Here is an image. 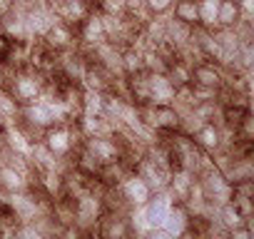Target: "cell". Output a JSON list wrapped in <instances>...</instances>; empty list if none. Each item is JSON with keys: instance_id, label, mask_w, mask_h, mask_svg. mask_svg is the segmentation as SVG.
<instances>
[{"instance_id": "4fadbf2b", "label": "cell", "mask_w": 254, "mask_h": 239, "mask_svg": "<svg viewBox=\"0 0 254 239\" xmlns=\"http://www.w3.org/2000/svg\"><path fill=\"white\" fill-rule=\"evenodd\" d=\"M165 75L170 77V82L175 85V90L192 85V65H190V62H185V60H180V58L170 60V65H167Z\"/></svg>"}, {"instance_id": "d4e9b609", "label": "cell", "mask_w": 254, "mask_h": 239, "mask_svg": "<svg viewBox=\"0 0 254 239\" xmlns=\"http://www.w3.org/2000/svg\"><path fill=\"white\" fill-rule=\"evenodd\" d=\"M5 125H8V122H5V117H3V115H0V127H5Z\"/></svg>"}, {"instance_id": "ac0fdd59", "label": "cell", "mask_w": 254, "mask_h": 239, "mask_svg": "<svg viewBox=\"0 0 254 239\" xmlns=\"http://www.w3.org/2000/svg\"><path fill=\"white\" fill-rule=\"evenodd\" d=\"M175 0H145V10L150 15H170Z\"/></svg>"}, {"instance_id": "7c38bea8", "label": "cell", "mask_w": 254, "mask_h": 239, "mask_svg": "<svg viewBox=\"0 0 254 239\" xmlns=\"http://www.w3.org/2000/svg\"><path fill=\"white\" fill-rule=\"evenodd\" d=\"M25 187H28V177L23 172H18L15 167H8V165H0V192L13 194Z\"/></svg>"}, {"instance_id": "6da1fadb", "label": "cell", "mask_w": 254, "mask_h": 239, "mask_svg": "<svg viewBox=\"0 0 254 239\" xmlns=\"http://www.w3.org/2000/svg\"><path fill=\"white\" fill-rule=\"evenodd\" d=\"M75 33H77V45H82V48H95V45L105 43L107 40V33L102 28L100 10H90L80 20V25L75 28Z\"/></svg>"}, {"instance_id": "52a82bcc", "label": "cell", "mask_w": 254, "mask_h": 239, "mask_svg": "<svg viewBox=\"0 0 254 239\" xmlns=\"http://www.w3.org/2000/svg\"><path fill=\"white\" fill-rule=\"evenodd\" d=\"M152 127L157 132H177L180 112L172 105H152Z\"/></svg>"}, {"instance_id": "30bf717a", "label": "cell", "mask_w": 254, "mask_h": 239, "mask_svg": "<svg viewBox=\"0 0 254 239\" xmlns=\"http://www.w3.org/2000/svg\"><path fill=\"white\" fill-rule=\"evenodd\" d=\"M190 35H192V25H187V23L172 18V15L165 18V43H170L175 50L182 48V45H187L190 43Z\"/></svg>"}, {"instance_id": "277c9868", "label": "cell", "mask_w": 254, "mask_h": 239, "mask_svg": "<svg viewBox=\"0 0 254 239\" xmlns=\"http://www.w3.org/2000/svg\"><path fill=\"white\" fill-rule=\"evenodd\" d=\"M117 187H120L122 197L127 199V204H130V207H140V204H145V202L152 197V189L147 187V182H145L140 175H135V172L125 175V179H122Z\"/></svg>"}, {"instance_id": "603a6c76", "label": "cell", "mask_w": 254, "mask_h": 239, "mask_svg": "<svg viewBox=\"0 0 254 239\" xmlns=\"http://www.w3.org/2000/svg\"><path fill=\"white\" fill-rule=\"evenodd\" d=\"M13 10V0H0V18H5Z\"/></svg>"}, {"instance_id": "8fae6325", "label": "cell", "mask_w": 254, "mask_h": 239, "mask_svg": "<svg viewBox=\"0 0 254 239\" xmlns=\"http://www.w3.org/2000/svg\"><path fill=\"white\" fill-rule=\"evenodd\" d=\"M185 227H187V209L180 202H175L172 209H170V214H167V219H165V224L160 229L167 234V239H175V237H182L185 234Z\"/></svg>"}, {"instance_id": "e0dca14e", "label": "cell", "mask_w": 254, "mask_h": 239, "mask_svg": "<svg viewBox=\"0 0 254 239\" xmlns=\"http://www.w3.org/2000/svg\"><path fill=\"white\" fill-rule=\"evenodd\" d=\"M199 5V25L214 30L217 28V10H219V0H197Z\"/></svg>"}, {"instance_id": "8992f818", "label": "cell", "mask_w": 254, "mask_h": 239, "mask_svg": "<svg viewBox=\"0 0 254 239\" xmlns=\"http://www.w3.org/2000/svg\"><path fill=\"white\" fill-rule=\"evenodd\" d=\"M82 147H85L90 155H95L102 165L120 160V147H117V142H115L112 137H85V140H82Z\"/></svg>"}, {"instance_id": "7a4b0ae2", "label": "cell", "mask_w": 254, "mask_h": 239, "mask_svg": "<svg viewBox=\"0 0 254 239\" xmlns=\"http://www.w3.org/2000/svg\"><path fill=\"white\" fill-rule=\"evenodd\" d=\"M43 40H45V45H48L50 50H55V53L77 48V33H75V28L67 25V23H63L60 18L48 28V33L43 35Z\"/></svg>"}, {"instance_id": "2e32d148", "label": "cell", "mask_w": 254, "mask_h": 239, "mask_svg": "<svg viewBox=\"0 0 254 239\" xmlns=\"http://www.w3.org/2000/svg\"><path fill=\"white\" fill-rule=\"evenodd\" d=\"M142 50L130 45L122 50V75H135V72H142Z\"/></svg>"}, {"instance_id": "ffe728a7", "label": "cell", "mask_w": 254, "mask_h": 239, "mask_svg": "<svg viewBox=\"0 0 254 239\" xmlns=\"http://www.w3.org/2000/svg\"><path fill=\"white\" fill-rule=\"evenodd\" d=\"M95 10L110 13V15H122L125 13V0H100Z\"/></svg>"}, {"instance_id": "44dd1931", "label": "cell", "mask_w": 254, "mask_h": 239, "mask_svg": "<svg viewBox=\"0 0 254 239\" xmlns=\"http://www.w3.org/2000/svg\"><path fill=\"white\" fill-rule=\"evenodd\" d=\"M10 50H13V40L0 30V65H5L8 58H10Z\"/></svg>"}, {"instance_id": "d6986e66", "label": "cell", "mask_w": 254, "mask_h": 239, "mask_svg": "<svg viewBox=\"0 0 254 239\" xmlns=\"http://www.w3.org/2000/svg\"><path fill=\"white\" fill-rule=\"evenodd\" d=\"M229 202L234 204V209H237L244 219L254 217V197H232Z\"/></svg>"}, {"instance_id": "cb8c5ba5", "label": "cell", "mask_w": 254, "mask_h": 239, "mask_svg": "<svg viewBox=\"0 0 254 239\" xmlns=\"http://www.w3.org/2000/svg\"><path fill=\"white\" fill-rule=\"evenodd\" d=\"M5 82H8V67L0 65V87H5Z\"/></svg>"}, {"instance_id": "484cf974", "label": "cell", "mask_w": 254, "mask_h": 239, "mask_svg": "<svg viewBox=\"0 0 254 239\" xmlns=\"http://www.w3.org/2000/svg\"><path fill=\"white\" fill-rule=\"evenodd\" d=\"M0 30H3V28H0Z\"/></svg>"}, {"instance_id": "5b68a950", "label": "cell", "mask_w": 254, "mask_h": 239, "mask_svg": "<svg viewBox=\"0 0 254 239\" xmlns=\"http://www.w3.org/2000/svg\"><path fill=\"white\" fill-rule=\"evenodd\" d=\"M147 92L152 105H170L175 97V85L165 72H147Z\"/></svg>"}, {"instance_id": "5bb4252c", "label": "cell", "mask_w": 254, "mask_h": 239, "mask_svg": "<svg viewBox=\"0 0 254 239\" xmlns=\"http://www.w3.org/2000/svg\"><path fill=\"white\" fill-rule=\"evenodd\" d=\"M172 18L187 23V25H199V5H197V0H175V5H172Z\"/></svg>"}, {"instance_id": "7402d4cb", "label": "cell", "mask_w": 254, "mask_h": 239, "mask_svg": "<svg viewBox=\"0 0 254 239\" xmlns=\"http://www.w3.org/2000/svg\"><path fill=\"white\" fill-rule=\"evenodd\" d=\"M237 5H239V13H242V18H247V20H254V0H237Z\"/></svg>"}, {"instance_id": "9a60e30c", "label": "cell", "mask_w": 254, "mask_h": 239, "mask_svg": "<svg viewBox=\"0 0 254 239\" xmlns=\"http://www.w3.org/2000/svg\"><path fill=\"white\" fill-rule=\"evenodd\" d=\"M242 13L237 0H219V10H217V28H234L239 23Z\"/></svg>"}, {"instance_id": "9c48e42d", "label": "cell", "mask_w": 254, "mask_h": 239, "mask_svg": "<svg viewBox=\"0 0 254 239\" xmlns=\"http://www.w3.org/2000/svg\"><path fill=\"white\" fill-rule=\"evenodd\" d=\"M90 10H95V8L87 3V0H67V3H63L60 8H55L53 13H55L63 23H67V25L77 28V25H80V20H82Z\"/></svg>"}, {"instance_id": "ba28073f", "label": "cell", "mask_w": 254, "mask_h": 239, "mask_svg": "<svg viewBox=\"0 0 254 239\" xmlns=\"http://www.w3.org/2000/svg\"><path fill=\"white\" fill-rule=\"evenodd\" d=\"M192 140H194V145H197L202 152L212 155V152H217V150L222 147V127L214 125V122H204V125L192 135Z\"/></svg>"}, {"instance_id": "3957f363", "label": "cell", "mask_w": 254, "mask_h": 239, "mask_svg": "<svg viewBox=\"0 0 254 239\" xmlns=\"http://www.w3.org/2000/svg\"><path fill=\"white\" fill-rule=\"evenodd\" d=\"M192 85H204V87H222L224 85V67L214 60H197L192 62Z\"/></svg>"}]
</instances>
